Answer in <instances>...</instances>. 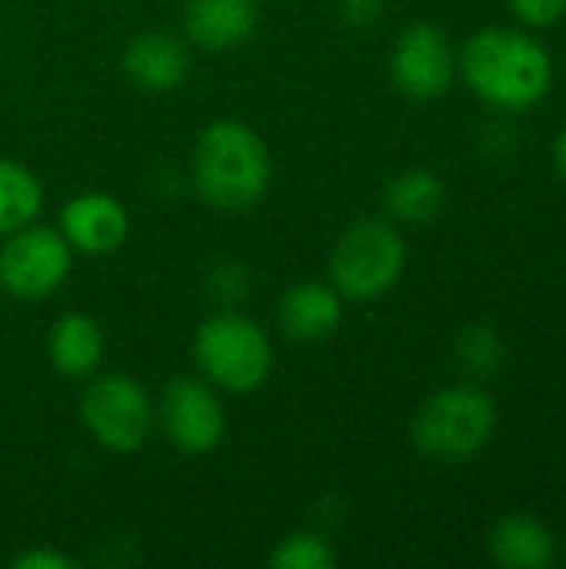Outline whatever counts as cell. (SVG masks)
<instances>
[{
  "label": "cell",
  "mask_w": 566,
  "mask_h": 569,
  "mask_svg": "<svg viewBox=\"0 0 566 569\" xmlns=\"http://www.w3.org/2000/svg\"><path fill=\"white\" fill-rule=\"evenodd\" d=\"M157 430L173 450L187 457H203L217 450L227 437L224 393L200 373L173 377L157 397Z\"/></svg>",
  "instance_id": "cell-8"
},
{
  "label": "cell",
  "mask_w": 566,
  "mask_h": 569,
  "mask_svg": "<svg viewBox=\"0 0 566 569\" xmlns=\"http://www.w3.org/2000/svg\"><path fill=\"white\" fill-rule=\"evenodd\" d=\"M454 357H457V367L467 373V377H477V380H487L494 373L504 370L507 363V347L500 340V333L487 323H470L457 333V343H454Z\"/></svg>",
  "instance_id": "cell-18"
},
{
  "label": "cell",
  "mask_w": 566,
  "mask_h": 569,
  "mask_svg": "<svg viewBox=\"0 0 566 569\" xmlns=\"http://www.w3.org/2000/svg\"><path fill=\"white\" fill-rule=\"evenodd\" d=\"M510 10L524 27L547 30L566 17V0H510Z\"/></svg>",
  "instance_id": "cell-20"
},
{
  "label": "cell",
  "mask_w": 566,
  "mask_h": 569,
  "mask_svg": "<svg viewBox=\"0 0 566 569\" xmlns=\"http://www.w3.org/2000/svg\"><path fill=\"white\" fill-rule=\"evenodd\" d=\"M390 80L417 103L440 100L457 80V50L447 30L427 20L410 23L390 50Z\"/></svg>",
  "instance_id": "cell-9"
},
{
  "label": "cell",
  "mask_w": 566,
  "mask_h": 569,
  "mask_svg": "<svg viewBox=\"0 0 566 569\" xmlns=\"http://www.w3.org/2000/svg\"><path fill=\"white\" fill-rule=\"evenodd\" d=\"M487 550L494 563L507 569H547L557 560V537L537 517L507 513L490 530Z\"/></svg>",
  "instance_id": "cell-15"
},
{
  "label": "cell",
  "mask_w": 566,
  "mask_h": 569,
  "mask_svg": "<svg viewBox=\"0 0 566 569\" xmlns=\"http://www.w3.org/2000/svg\"><path fill=\"white\" fill-rule=\"evenodd\" d=\"M340 20L350 27H370L384 17L387 0H337Z\"/></svg>",
  "instance_id": "cell-22"
},
{
  "label": "cell",
  "mask_w": 566,
  "mask_h": 569,
  "mask_svg": "<svg viewBox=\"0 0 566 569\" xmlns=\"http://www.w3.org/2000/svg\"><path fill=\"white\" fill-rule=\"evenodd\" d=\"M57 230L80 257H110L130 237V213L127 207L103 190L77 193L63 203Z\"/></svg>",
  "instance_id": "cell-10"
},
{
  "label": "cell",
  "mask_w": 566,
  "mask_h": 569,
  "mask_svg": "<svg viewBox=\"0 0 566 569\" xmlns=\"http://www.w3.org/2000/svg\"><path fill=\"white\" fill-rule=\"evenodd\" d=\"M497 430V407L480 387H447L414 417V447L440 463L477 457Z\"/></svg>",
  "instance_id": "cell-5"
},
{
  "label": "cell",
  "mask_w": 566,
  "mask_h": 569,
  "mask_svg": "<svg viewBox=\"0 0 566 569\" xmlns=\"http://www.w3.org/2000/svg\"><path fill=\"white\" fill-rule=\"evenodd\" d=\"M444 200H447L444 180L427 167H414V170L397 173L384 190L387 217L394 223H410V227L430 223L444 210Z\"/></svg>",
  "instance_id": "cell-16"
},
{
  "label": "cell",
  "mask_w": 566,
  "mask_h": 569,
  "mask_svg": "<svg viewBox=\"0 0 566 569\" xmlns=\"http://www.w3.org/2000/svg\"><path fill=\"white\" fill-rule=\"evenodd\" d=\"M260 23L257 0H187L180 30L190 47L224 53L244 47Z\"/></svg>",
  "instance_id": "cell-12"
},
{
  "label": "cell",
  "mask_w": 566,
  "mask_h": 569,
  "mask_svg": "<svg viewBox=\"0 0 566 569\" xmlns=\"http://www.w3.org/2000/svg\"><path fill=\"white\" fill-rule=\"evenodd\" d=\"M123 77L143 90V93H173L187 83L193 70L190 43L183 33H167V30H143L130 37L120 57Z\"/></svg>",
  "instance_id": "cell-11"
},
{
  "label": "cell",
  "mask_w": 566,
  "mask_h": 569,
  "mask_svg": "<svg viewBox=\"0 0 566 569\" xmlns=\"http://www.w3.org/2000/svg\"><path fill=\"white\" fill-rule=\"evenodd\" d=\"M80 423L97 447L137 453L157 430V400L130 373H93L80 397Z\"/></svg>",
  "instance_id": "cell-6"
},
{
  "label": "cell",
  "mask_w": 566,
  "mask_h": 569,
  "mask_svg": "<svg viewBox=\"0 0 566 569\" xmlns=\"http://www.w3.org/2000/svg\"><path fill=\"white\" fill-rule=\"evenodd\" d=\"M407 267V243L394 220L364 217L350 223L330 253V283L347 303L380 300Z\"/></svg>",
  "instance_id": "cell-4"
},
{
  "label": "cell",
  "mask_w": 566,
  "mask_h": 569,
  "mask_svg": "<svg viewBox=\"0 0 566 569\" xmlns=\"http://www.w3.org/2000/svg\"><path fill=\"white\" fill-rule=\"evenodd\" d=\"M107 357V333L90 313H63L50 323L47 360L67 380H90Z\"/></svg>",
  "instance_id": "cell-14"
},
{
  "label": "cell",
  "mask_w": 566,
  "mask_h": 569,
  "mask_svg": "<svg viewBox=\"0 0 566 569\" xmlns=\"http://www.w3.org/2000/svg\"><path fill=\"white\" fill-rule=\"evenodd\" d=\"M344 297L334 283L300 280L284 290L277 303V327L290 343H320L344 323Z\"/></svg>",
  "instance_id": "cell-13"
},
{
  "label": "cell",
  "mask_w": 566,
  "mask_h": 569,
  "mask_svg": "<svg viewBox=\"0 0 566 569\" xmlns=\"http://www.w3.org/2000/svg\"><path fill=\"white\" fill-rule=\"evenodd\" d=\"M267 563L274 569H334L337 567V553L324 533L297 530V533H287L270 550Z\"/></svg>",
  "instance_id": "cell-19"
},
{
  "label": "cell",
  "mask_w": 566,
  "mask_h": 569,
  "mask_svg": "<svg viewBox=\"0 0 566 569\" xmlns=\"http://www.w3.org/2000/svg\"><path fill=\"white\" fill-rule=\"evenodd\" d=\"M554 170H557V177L566 183V123L560 127L557 140H554Z\"/></svg>",
  "instance_id": "cell-24"
},
{
  "label": "cell",
  "mask_w": 566,
  "mask_h": 569,
  "mask_svg": "<svg viewBox=\"0 0 566 569\" xmlns=\"http://www.w3.org/2000/svg\"><path fill=\"white\" fill-rule=\"evenodd\" d=\"M514 140H517V133H514V127H510L507 120H494V123L484 130V137H480L484 150L494 153V157L510 153V150H514Z\"/></svg>",
  "instance_id": "cell-23"
},
{
  "label": "cell",
  "mask_w": 566,
  "mask_h": 569,
  "mask_svg": "<svg viewBox=\"0 0 566 569\" xmlns=\"http://www.w3.org/2000/svg\"><path fill=\"white\" fill-rule=\"evenodd\" d=\"M13 569H77V560L67 557L63 550H50V547H33L13 557Z\"/></svg>",
  "instance_id": "cell-21"
},
{
  "label": "cell",
  "mask_w": 566,
  "mask_h": 569,
  "mask_svg": "<svg viewBox=\"0 0 566 569\" xmlns=\"http://www.w3.org/2000/svg\"><path fill=\"white\" fill-rule=\"evenodd\" d=\"M197 373L220 393H257L274 373V340L260 320L224 307L210 313L193 333Z\"/></svg>",
  "instance_id": "cell-3"
},
{
  "label": "cell",
  "mask_w": 566,
  "mask_h": 569,
  "mask_svg": "<svg viewBox=\"0 0 566 569\" xmlns=\"http://www.w3.org/2000/svg\"><path fill=\"white\" fill-rule=\"evenodd\" d=\"M457 73L487 107L524 113L550 93L554 60L547 47L520 27H484L460 47Z\"/></svg>",
  "instance_id": "cell-1"
},
{
  "label": "cell",
  "mask_w": 566,
  "mask_h": 569,
  "mask_svg": "<svg viewBox=\"0 0 566 569\" xmlns=\"http://www.w3.org/2000/svg\"><path fill=\"white\" fill-rule=\"evenodd\" d=\"M73 257L57 227H20L0 237V290L23 303L47 300L67 283Z\"/></svg>",
  "instance_id": "cell-7"
},
{
  "label": "cell",
  "mask_w": 566,
  "mask_h": 569,
  "mask_svg": "<svg viewBox=\"0 0 566 569\" xmlns=\"http://www.w3.org/2000/svg\"><path fill=\"white\" fill-rule=\"evenodd\" d=\"M43 210V183L40 177L10 157H0V237L30 227Z\"/></svg>",
  "instance_id": "cell-17"
},
{
  "label": "cell",
  "mask_w": 566,
  "mask_h": 569,
  "mask_svg": "<svg viewBox=\"0 0 566 569\" xmlns=\"http://www.w3.org/2000/svg\"><path fill=\"white\" fill-rule=\"evenodd\" d=\"M190 183L214 210L240 213L257 207L274 183V157L267 140L250 123L234 117L207 123L193 143Z\"/></svg>",
  "instance_id": "cell-2"
}]
</instances>
